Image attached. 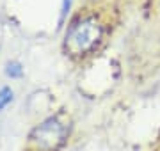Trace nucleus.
<instances>
[{
	"label": "nucleus",
	"instance_id": "f257e3e1",
	"mask_svg": "<svg viewBox=\"0 0 160 151\" xmlns=\"http://www.w3.org/2000/svg\"><path fill=\"white\" fill-rule=\"evenodd\" d=\"M102 34V25L94 18H82L68 29L64 37V50L73 57L86 55L98 45Z\"/></svg>",
	"mask_w": 160,
	"mask_h": 151
},
{
	"label": "nucleus",
	"instance_id": "7ed1b4c3",
	"mask_svg": "<svg viewBox=\"0 0 160 151\" xmlns=\"http://www.w3.org/2000/svg\"><path fill=\"white\" fill-rule=\"evenodd\" d=\"M6 75L9 78H22L23 76V66L18 61H11V62L6 64Z\"/></svg>",
	"mask_w": 160,
	"mask_h": 151
},
{
	"label": "nucleus",
	"instance_id": "20e7f679",
	"mask_svg": "<svg viewBox=\"0 0 160 151\" xmlns=\"http://www.w3.org/2000/svg\"><path fill=\"white\" fill-rule=\"evenodd\" d=\"M12 100H14V93H12L11 87H2L0 89V110H4Z\"/></svg>",
	"mask_w": 160,
	"mask_h": 151
},
{
	"label": "nucleus",
	"instance_id": "f03ea898",
	"mask_svg": "<svg viewBox=\"0 0 160 151\" xmlns=\"http://www.w3.org/2000/svg\"><path fill=\"white\" fill-rule=\"evenodd\" d=\"M66 137H68V128L57 117H48L30 134L32 142L43 151H57L66 142Z\"/></svg>",
	"mask_w": 160,
	"mask_h": 151
}]
</instances>
